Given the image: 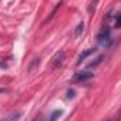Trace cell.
Returning a JSON list of instances; mask_svg holds the SVG:
<instances>
[{"instance_id": "6da1fadb", "label": "cell", "mask_w": 121, "mask_h": 121, "mask_svg": "<svg viewBox=\"0 0 121 121\" xmlns=\"http://www.w3.org/2000/svg\"><path fill=\"white\" fill-rule=\"evenodd\" d=\"M66 59V54H65V51H58L54 56H52V59L49 60V69H58L62 66V63L65 62Z\"/></svg>"}, {"instance_id": "7a4b0ae2", "label": "cell", "mask_w": 121, "mask_h": 121, "mask_svg": "<svg viewBox=\"0 0 121 121\" xmlns=\"http://www.w3.org/2000/svg\"><path fill=\"white\" fill-rule=\"evenodd\" d=\"M91 78H93V73H91V72L80 70V72H76V73L73 75L72 82H75V83H85V82H87Z\"/></svg>"}, {"instance_id": "3957f363", "label": "cell", "mask_w": 121, "mask_h": 121, "mask_svg": "<svg viewBox=\"0 0 121 121\" xmlns=\"http://www.w3.org/2000/svg\"><path fill=\"white\" fill-rule=\"evenodd\" d=\"M108 38H110V28L108 27H104L97 34V41L100 44H106V41H108Z\"/></svg>"}, {"instance_id": "277c9868", "label": "cell", "mask_w": 121, "mask_h": 121, "mask_svg": "<svg viewBox=\"0 0 121 121\" xmlns=\"http://www.w3.org/2000/svg\"><path fill=\"white\" fill-rule=\"evenodd\" d=\"M94 52H96V48H89V49L83 51V52L79 55V58H78V62H76V63H78V65H80V63H82L83 60L86 59L87 56H90L91 54H94Z\"/></svg>"}, {"instance_id": "5b68a950", "label": "cell", "mask_w": 121, "mask_h": 121, "mask_svg": "<svg viewBox=\"0 0 121 121\" xmlns=\"http://www.w3.org/2000/svg\"><path fill=\"white\" fill-rule=\"evenodd\" d=\"M60 116H62V110H55L54 113H51L47 118H44L42 121H58Z\"/></svg>"}, {"instance_id": "8992f818", "label": "cell", "mask_w": 121, "mask_h": 121, "mask_svg": "<svg viewBox=\"0 0 121 121\" xmlns=\"http://www.w3.org/2000/svg\"><path fill=\"white\" fill-rule=\"evenodd\" d=\"M18 117H20V113H14V114H10V116H7V117L1 118L0 121H16Z\"/></svg>"}, {"instance_id": "52a82bcc", "label": "cell", "mask_w": 121, "mask_h": 121, "mask_svg": "<svg viewBox=\"0 0 121 121\" xmlns=\"http://www.w3.org/2000/svg\"><path fill=\"white\" fill-rule=\"evenodd\" d=\"M83 30H85V23H79V24H78V27H76V30H75V35H76V37H79V35L83 32Z\"/></svg>"}, {"instance_id": "ba28073f", "label": "cell", "mask_w": 121, "mask_h": 121, "mask_svg": "<svg viewBox=\"0 0 121 121\" xmlns=\"http://www.w3.org/2000/svg\"><path fill=\"white\" fill-rule=\"evenodd\" d=\"M97 3H99V0H93L91 4L89 6V13H90V14L94 13V10H96V7H97Z\"/></svg>"}, {"instance_id": "9c48e42d", "label": "cell", "mask_w": 121, "mask_h": 121, "mask_svg": "<svg viewBox=\"0 0 121 121\" xmlns=\"http://www.w3.org/2000/svg\"><path fill=\"white\" fill-rule=\"evenodd\" d=\"M103 58H104V56H100L99 59H96V62H91V63L89 65V66H97L99 63H101V60H103Z\"/></svg>"}, {"instance_id": "30bf717a", "label": "cell", "mask_w": 121, "mask_h": 121, "mask_svg": "<svg viewBox=\"0 0 121 121\" xmlns=\"http://www.w3.org/2000/svg\"><path fill=\"white\" fill-rule=\"evenodd\" d=\"M116 27L117 28H121V14L117 16V20H116Z\"/></svg>"}, {"instance_id": "8fae6325", "label": "cell", "mask_w": 121, "mask_h": 121, "mask_svg": "<svg viewBox=\"0 0 121 121\" xmlns=\"http://www.w3.org/2000/svg\"><path fill=\"white\" fill-rule=\"evenodd\" d=\"M34 121H42V120H38V118H35V120H34Z\"/></svg>"}, {"instance_id": "7c38bea8", "label": "cell", "mask_w": 121, "mask_h": 121, "mask_svg": "<svg viewBox=\"0 0 121 121\" xmlns=\"http://www.w3.org/2000/svg\"><path fill=\"white\" fill-rule=\"evenodd\" d=\"M1 91H4V90H3V89H0V93H1Z\"/></svg>"}]
</instances>
